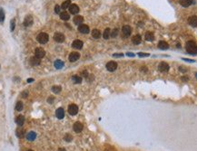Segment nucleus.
I'll list each match as a JSON object with an SVG mask.
<instances>
[{"label":"nucleus","instance_id":"nucleus-1","mask_svg":"<svg viewBox=\"0 0 197 151\" xmlns=\"http://www.w3.org/2000/svg\"><path fill=\"white\" fill-rule=\"evenodd\" d=\"M185 49L187 51L188 53H190L192 55L197 54V45L195 44V43L193 41H189L186 43L185 44Z\"/></svg>","mask_w":197,"mask_h":151},{"label":"nucleus","instance_id":"nucleus-2","mask_svg":"<svg viewBox=\"0 0 197 151\" xmlns=\"http://www.w3.org/2000/svg\"><path fill=\"white\" fill-rule=\"evenodd\" d=\"M48 35L47 34H45V33H40L39 35L37 36V41L38 43H40L42 44H46L48 41Z\"/></svg>","mask_w":197,"mask_h":151},{"label":"nucleus","instance_id":"nucleus-3","mask_svg":"<svg viewBox=\"0 0 197 151\" xmlns=\"http://www.w3.org/2000/svg\"><path fill=\"white\" fill-rule=\"evenodd\" d=\"M68 112H69L70 115L75 116L77 114L78 112V107L76 106V104H71L69 107H68Z\"/></svg>","mask_w":197,"mask_h":151},{"label":"nucleus","instance_id":"nucleus-4","mask_svg":"<svg viewBox=\"0 0 197 151\" xmlns=\"http://www.w3.org/2000/svg\"><path fill=\"white\" fill-rule=\"evenodd\" d=\"M117 68V63L115 62H109L106 63V69H107L109 71H114L116 70Z\"/></svg>","mask_w":197,"mask_h":151},{"label":"nucleus","instance_id":"nucleus-5","mask_svg":"<svg viewBox=\"0 0 197 151\" xmlns=\"http://www.w3.org/2000/svg\"><path fill=\"white\" fill-rule=\"evenodd\" d=\"M54 39L57 43H63L65 41V36L62 33H55L54 36Z\"/></svg>","mask_w":197,"mask_h":151},{"label":"nucleus","instance_id":"nucleus-6","mask_svg":"<svg viewBox=\"0 0 197 151\" xmlns=\"http://www.w3.org/2000/svg\"><path fill=\"white\" fill-rule=\"evenodd\" d=\"M45 54V52L43 48H36L35 51V56L37 58H43Z\"/></svg>","mask_w":197,"mask_h":151},{"label":"nucleus","instance_id":"nucleus-7","mask_svg":"<svg viewBox=\"0 0 197 151\" xmlns=\"http://www.w3.org/2000/svg\"><path fill=\"white\" fill-rule=\"evenodd\" d=\"M122 32H123V35L125 37H128L130 36L131 33H132V29L129 26H124L123 28H122Z\"/></svg>","mask_w":197,"mask_h":151},{"label":"nucleus","instance_id":"nucleus-8","mask_svg":"<svg viewBox=\"0 0 197 151\" xmlns=\"http://www.w3.org/2000/svg\"><path fill=\"white\" fill-rule=\"evenodd\" d=\"M159 71H162V72H166V71H169V69H170V67H169V65L166 63V62H161L160 64H159Z\"/></svg>","mask_w":197,"mask_h":151},{"label":"nucleus","instance_id":"nucleus-9","mask_svg":"<svg viewBox=\"0 0 197 151\" xmlns=\"http://www.w3.org/2000/svg\"><path fill=\"white\" fill-rule=\"evenodd\" d=\"M80 57V54L79 53H77V52H73V53H71L69 55V61L70 62H76L77 61Z\"/></svg>","mask_w":197,"mask_h":151},{"label":"nucleus","instance_id":"nucleus-10","mask_svg":"<svg viewBox=\"0 0 197 151\" xmlns=\"http://www.w3.org/2000/svg\"><path fill=\"white\" fill-rule=\"evenodd\" d=\"M78 31L82 34H88L90 29H89L88 26H86V25H80L78 26Z\"/></svg>","mask_w":197,"mask_h":151},{"label":"nucleus","instance_id":"nucleus-11","mask_svg":"<svg viewBox=\"0 0 197 151\" xmlns=\"http://www.w3.org/2000/svg\"><path fill=\"white\" fill-rule=\"evenodd\" d=\"M83 128H84V127H83V124L81 122H76L73 126L74 130H75L76 133H79V132L82 131Z\"/></svg>","mask_w":197,"mask_h":151},{"label":"nucleus","instance_id":"nucleus-12","mask_svg":"<svg viewBox=\"0 0 197 151\" xmlns=\"http://www.w3.org/2000/svg\"><path fill=\"white\" fill-rule=\"evenodd\" d=\"M188 23H189L192 26L196 27L197 26V16H190L189 19H188Z\"/></svg>","mask_w":197,"mask_h":151},{"label":"nucleus","instance_id":"nucleus-13","mask_svg":"<svg viewBox=\"0 0 197 151\" xmlns=\"http://www.w3.org/2000/svg\"><path fill=\"white\" fill-rule=\"evenodd\" d=\"M72 47L75 49H81L83 47V42L80 40H75L72 44Z\"/></svg>","mask_w":197,"mask_h":151},{"label":"nucleus","instance_id":"nucleus-14","mask_svg":"<svg viewBox=\"0 0 197 151\" xmlns=\"http://www.w3.org/2000/svg\"><path fill=\"white\" fill-rule=\"evenodd\" d=\"M69 11H70V13H71V14L76 15V14H77L78 12H79V7H77L76 5H75V4H73V5H70Z\"/></svg>","mask_w":197,"mask_h":151},{"label":"nucleus","instance_id":"nucleus-15","mask_svg":"<svg viewBox=\"0 0 197 151\" xmlns=\"http://www.w3.org/2000/svg\"><path fill=\"white\" fill-rule=\"evenodd\" d=\"M35 138H36V133L34 131H30L26 134V139H27L28 141H33V140H35Z\"/></svg>","mask_w":197,"mask_h":151},{"label":"nucleus","instance_id":"nucleus-16","mask_svg":"<svg viewBox=\"0 0 197 151\" xmlns=\"http://www.w3.org/2000/svg\"><path fill=\"white\" fill-rule=\"evenodd\" d=\"M55 115H56L57 119H62L65 117V111H64V109L62 108H59V109H56V111H55Z\"/></svg>","mask_w":197,"mask_h":151},{"label":"nucleus","instance_id":"nucleus-17","mask_svg":"<svg viewBox=\"0 0 197 151\" xmlns=\"http://www.w3.org/2000/svg\"><path fill=\"white\" fill-rule=\"evenodd\" d=\"M83 22H84V18H83V16H75V18H74V23H75V25H76V26H80V25H82Z\"/></svg>","mask_w":197,"mask_h":151},{"label":"nucleus","instance_id":"nucleus-18","mask_svg":"<svg viewBox=\"0 0 197 151\" xmlns=\"http://www.w3.org/2000/svg\"><path fill=\"white\" fill-rule=\"evenodd\" d=\"M24 25L25 26H30L33 25V17L31 16H27L25 18V21H24Z\"/></svg>","mask_w":197,"mask_h":151},{"label":"nucleus","instance_id":"nucleus-19","mask_svg":"<svg viewBox=\"0 0 197 151\" xmlns=\"http://www.w3.org/2000/svg\"><path fill=\"white\" fill-rule=\"evenodd\" d=\"M179 2L184 7H188L193 4V0H179Z\"/></svg>","mask_w":197,"mask_h":151},{"label":"nucleus","instance_id":"nucleus-20","mask_svg":"<svg viewBox=\"0 0 197 151\" xmlns=\"http://www.w3.org/2000/svg\"><path fill=\"white\" fill-rule=\"evenodd\" d=\"M16 124L18 126H20V127L23 126V124L25 122V118H24V116H22V115L17 116L16 119Z\"/></svg>","mask_w":197,"mask_h":151},{"label":"nucleus","instance_id":"nucleus-21","mask_svg":"<svg viewBox=\"0 0 197 151\" xmlns=\"http://www.w3.org/2000/svg\"><path fill=\"white\" fill-rule=\"evenodd\" d=\"M158 47L160 49H162V50H167L169 48V44L164 41H161L158 44Z\"/></svg>","mask_w":197,"mask_h":151},{"label":"nucleus","instance_id":"nucleus-22","mask_svg":"<svg viewBox=\"0 0 197 151\" xmlns=\"http://www.w3.org/2000/svg\"><path fill=\"white\" fill-rule=\"evenodd\" d=\"M30 63H31L33 66H36V65H39L40 64V60H39V58L37 57H32L30 59Z\"/></svg>","mask_w":197,"mask_h":151},{"label":"nucleus","instance_id":"nucleus-23","mask_svg":"<svg viewBox=\"0 0 197 151\" xmlns=\"http://www.w3.org/2000/svg\"><path fill=\"white\" fill-rule=\"evenodd\" d=\"M145 40L146 41H149V42L153 41L154 40V35L152 32H147L145 34Z\"/></svg>","mask_w":197,"mask_h":151},{"label":"nucleus","instance_id":"nucleus-24","mask_svg":"<svg viewBox=\"0 0 197 151\" xmlns=\"http://www.w3.org/2000/svg\"><path fill=\"white\" fill-rule=\"evenodd\" d=\"M142 41V38H141V36L139 35H136V36H134L132 39V42H133V44H139Z\"/></svg>","mask_w":197,"mask_h":151},{"label":"nucleus","instance_id":"nucleus-25","mask_svg":"<svg viewBox=\"0 0 197 151\" xmlns=\"http://www.w3.org/2000/svg\"><path fill=\"white\" fill-rule=\"evenodd\" d=\"M60 18L64 21H67V20H69L70 18V16L69 14L67 13V12H62L60 14Z\"/></svg>","mask_w":197,"mask_h":151},{"label":"nucleus","instance_id":"nucleus-26","mask_svg":"<svg viewBox=\"0 0 197 151\" xmlns=\"http://www.w3.org/2000/svg\"><path fill=\"white\" fill-rule=\"evenodd\" d=\"M92 36L94 38L97 39L101 36V33H100V31H99L98 29H94L92 32Z\"/></svg>","mask_w":197,"mask_h":151},{"label":"nucleus","instance_id":"nucleus-27","mask_svg":"<svg viewBox=\"0 0 197 151\" xmlns=\"http://www.w3.org/2000/svg\"><path fill=\"white\" fill-rule=\"evenodd\" d=\"M25 129H21V128L17 129V130H16V136H17L18 138H23V137L25 136Z\"/></svg>","mask_w":197,"mask_h":151},{"label":"nucleus","instance_id":"nucleus-28","mask_svg":"<svg viewBox=\"0 0 197 151\" xmlns=\"http://www.w3.org/2000/svg\"><path fill=\"white\" fill-rule=\"evenodd\" d=\"M72 80H73L75 83L78 84L82 82V78L80 77V76H78V75H74L73 77H72Z\"/></svg>","mask_w":197,"mask_h":151},{"label":"nucleus","instance_id":"nucleus-29","mask_svg":"<svg viewBox=\"0 0 197 151\" xmlns=\"http://www.w3.org/2000/svg\"><path fill=\"white\" fill-rule=\"evenodd\" d=\"M64 66V62H62L61 60H56V61L55 62V67L56 68V69H61V68H63Z\"/></svg>","mask_w":197,"mask_h":151},{"label":"nucleus","instance_id":"nucleus-30","mask_svg":"<svg viewBox=\"0 0 197 151\" xmlns=\"http://www.w3.org/2000/svg\"><path fill=\"white\" fill-rule=\"evenodd\" d=\"M110 35H111V30H110L109 28H106L105 30V32H104L103 36H104V38L105 39H108L109 37H110Z\"/></svg>","mask_w":197,"mask_h":151},{"label":"nucleus","instance_id":"nucleus-31","mask_svg":"<svg viewBox=\"0 0 197 151\" xmlns=\"http://www.w3.org/2000/svg\"><path fill=\"white\" fill-rule=\"evenodd\" d=\"M70 4H71V2H70V0H67V1H65L63 4H62V8H63L64 10H66V8H68V7H70Z\"/></svg>","mask_w":197,"mask_h":151},{"label":"nucleus","instance_id":"nucleus-32","mask_svg":"<svg viewBox=\"0 0 197 151\" xmlns=\"http://www.w3.org/2000/svg\"><path fill=\"white\" fill-rule=\"evenodd\" d=\"M16 109L17 111H21L23 109V103L21 101H18V102L16 103Z\"/></svg>","mask_w":197,"mask_h":151},{"label":"nucleus","instance_id":"nucleus-33","mask_svg":"<svg viewBox=\"0 0 197 151\" xmlns=\"http://www.w3.org/2000/svg\"><path fill=\"white\" fill-rule=\"evenodd\" d=\"M61 90H62V89H61L60 86H53L52 87V90L54 91L55 93H59V92L61 91Z\"/></svg>","mask_w":197,"mask_h":151},{"label":"nucleus","instance_id":"nucleus-34","mask_svg":"<svg viewBox=\"0 0 197 151\" xmlns=\"http://www.w3.org/2000/svg\"><path fill=\"white\" fill-rule=\"evenodd\" d=\"M4 19H5V13H4V10L1 8L0 9V23H3Z\"/></svg>","mask_w":197,"mask_h":151},{"label":"nucleus","instance_id":"nucleus-35","mask_svg":"<svg viewBox=\"0 0 197 151\" xmlns=\"http://www.w3.org/2000/svg\"><path fill=\"white\" fill-rule=\"evenodd\" d=\"M72 139H73V137L70 135V134H66V135L65 136V140L67 142H70L72 141Z\"/></svg>","mask_w":197,"mask_h":151},{"label":"nucleus","instance_id":"nucleus-36","mask_svg":"<svg viewBox=\"0 0 197 151\" xmlns=\"http://www.w3.org/2000/svg\"><path fill=\"white\" fill-rule=\"evenodd\" d=\"M117 35H118V29H114V30L112 31V33H111V35H110V36H111L112 37H115Z\"/></svg>","mask_w":197,"mask_h":151},{"label":"nucleus","instance_id":"nucleus-37","mask_svg":"<svg viewBox=\"0 0 197 151\" xmlns=\"http://www.w3.org/2000/svg\"><path fill=\"white\" fill-rule=\"evenodd\" d=\"M15 25H16V21H15V19H12L11 20V26H10V30H11V31H14Z\"/></svg>","mask_w":197,"mask_h":151},{"label":"nucleus","instance_id":"nucleus-38","mask_svg":"<svg viewBox=\"0 0 197 151\" xmlns=\"http://www.w3.org/2000/svg\"><path fill=\"white\" fill-rule=\"evenodd\" d=\"M140 57H147V56H149V53H138Z\"/></svg>","mask_w":197,"mask_h":151},{"label":"nucleus","instance_id":"nucleus-39","mask_svg":"<svg viewBox=\"0 0 197 151\" xmlns=\"http://www.w3.org/2000/svg\"><path fill=\"white\" fill-rule=\"evenodd\" d=\"M55 13L56 14L60 13V7H59V6H55Z\"/></svg>","mask_w":197,"mask_h":151},{"label":"nucleus","instance_id":"nucleus-40","mask_svg":"<svg viewBox=\"0 0 197 151\" xmlns=\"http://www.w3.org/2000/svg\"><path fill=\"white\" fill-rule=\"evenodd\" d=\"M48 102H50V103H52L53 101H54V97H49V99H48V100H47Z\"/></svg>","mask_w":197,"mask_h":151},{"label":"nucleus","instance_id":"nucleus-41","mask_svg":"<svg viewBox=\"0 0 197 151\" xmlns=\"http://www.w3.org/2000/svg\"><path fill=\"white\" fill-rule=\"evenodd\" d=\"M123 53H114V57H121V56H123Z\"/></svg>","mask_w":197,"mask_h":151},{"label":"nucleus","instance_id":"nucleus-42","mask_svg":"<svg viewBox=\"0 0 197 151\" xmlns=\"http://www.w3.org/2000/svg\"><path fill=\"white\" fill-rule=\"evenodd\" d=\"M184 61H188V62H194V60H190V59H185V58H184Z\"/></svg>","mask_w":197,"mask_h":151},{"label":"nucleus","instance_id":"nucleus-43","mask_svg":"<svg viewBox=\"0 0 197 151\" xmlns=\"http://www.w3.org/2000/svg\"><path fill=\"white\" fill-rule=\"evenodd\" d=\"M127 55H128V56H134V54H133V53H127Z\"/></svg>","mask_w":197,"mask_h":151},{"label":"nucleus","instance_id":"nucleus-44","mask_svg":"<svg viewBox=\"0 0 197 151\" xmlns=\"http://www.w3.org/2000/svg\"><path fill=\"white\" fill-rule=\"evenodd\" d=\"M33 79H28V80H27V82H31V81H33Z\"/></svg>","mask_w":197,"mask_h":151},{"label":"nucleus","instance_id":"nucleus-45","mask_svg":"<svg viewBox=\"0 0 197 151\" xmlns=\"http://www.w3.org/2000/svg\"><path fill=\"white\" fill-rule=\"evenodd\" d=\"M58 151H66V149H65V148H59Z\"/></svg>","mask_w":197,"mask_h":151},{"label":"nucleus","instance_id":"nucleus-46","mask_svg":"<svg viewBox=\"0 0 197 151\" xmlns=\"http://www.w3.org/2000/svg\"><path fill=\"white\" fill-rule=\"evenodd\" d=\"M195 78H196V79H197V72H196V73H195Z\"/></svg>","mask_w":197,"mask_h":151},{"label":"nucleus","instance_id":"nucleus-47","mask_svg":"<svg viewBox=\"0 0 197 151\" xmlns=\"http://www.w3.org/2000/svg\"><path fill=\"white\" fill-rule=\"evenodd\" d=\"M27 151H33V150H27Z\"/></svg>","mask_w":197,"mask_h":151}]
</instances>
